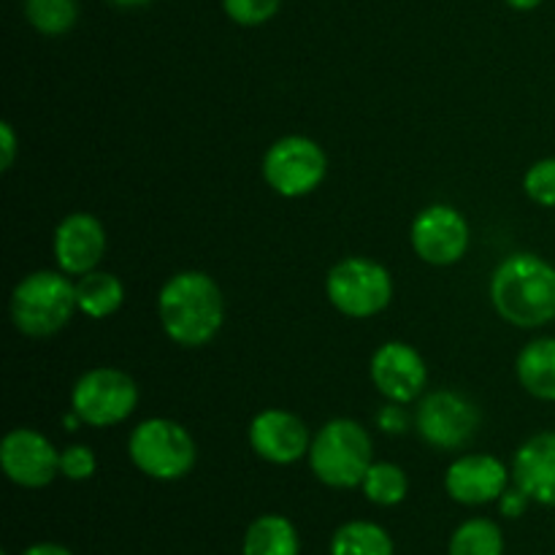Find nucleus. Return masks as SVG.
Returning <instances> with one entry per match:
<instances>
[{"mask_svg":"<svg viewBox=\"0 0 555 555\" xmlns=\"http://www.w3.org/2000/svg\"><path fill=\"white\" fill-rule=\"evenodd\" d=\"M509 472L493 455H464V459L453 461L444 475V491L453 502L466 504V507H477V504H491L502 499L507 491Z\"/></svg>","mask_w":555,"mask_h":555,"instance_id":"obj_15","label":"nucleus"},{"mask_svg":"<svg viewBox=\"0 0 555 555\" xmlns=\"http://www.w3.org/2000/svg\"><path fill=\"white\" fill-rule=\"evenodd\" d=\"M448 555H504V534L493 520L472 518L453 531Z\"/></svg>","mask_w":555,"mask_h":555,"instance_id":"obj_21","label":"nucleus"},{"mask_svg":"<svg viewBox=\"0 0 555 555\" xmlns=\"http://www.w3.org/2000/svg\"><path fill=\"white\" fill-rule=\"evenodd\" d=\"M244 555H301L296 526L282 515H260L244 534Z\"/></svg>","mask_w":555,"mask_h":555,"instance_id":"obj_18","label":"nucleus"},{"mask_svg":"<svg viewBox=\"0 0 555 555\" xmlns=\"http://www.w3.org/2000/svg\"><path fill=\"white\" fill-rule=\"evenodd\" d=\"M412 249L431 266L459 263L469 247V225L464 215L448 204L426 206L412 222Z\"/></svg>","mask_w":555,"mask_h":555,"instance_id":"obj_10","label":"nucleus"},{"mask_svg":"<svg viewBox=\"0 0 555 555\" xmlns=\"http://www.w3.org/2000/svg\"><path fill=\"white\" fill-rule=\"evenodd\" d=\"M249 444L263 461L287 466L301 461L309 453L307 423L285 410H263L249 423Z\"/></svg>","mask_w":555,"mask_h":555,"instance_id":"obj_13","label":"nucleus"},{"mask_svg":"<svg viewBox=\"0 0 555 555\" xmlns=\"http://www.w3.org/2000/svg\"><path fill=\"white\" fill-rule=\"evenodd\" d=\"M157 312L168 339L179 347H204L222 328L225 301L209 274L182 271L163 285Z\"/></svg>","mask_w":555,"mask_h":555,"instance_id":"obj_2","label":"nucleus"},{"mask_svg":"<svg viewBox=\"0 0 555 555\" xmlns=\"http://www.w3.org/2000/svg\"><path fill=\"white\" fill-rule=\"evenodd\" d=\"M328 301L341 314L366 320L388 309L393 298V280L388 269L366 258H345L325 276Z\"/></svg>","mask_w":555,"mask_h":555,"instance_id":"obj_6","label":"nucleus"},{"mask_svg":"<svg viewBox=\"0 0 555 555\" xmlns=\"http://www.w3.org/2000/svg\"><path fill=\"white\" fill-rule=\"evenodd\" d=\"M369 374H372V383L377 385L379 393L396 404L415 401L428 383L426 361L415 347L404 345V341H385L374 352Z\"/></svg>","mask_w":555,"mask_h":555,"instance_id":"obj_12","label":"nucleus"},{"mask_svg":"<svg viewBox=\"0 0 555 555\" xmlns=\"http://www.w3.org/2000/svg\"><path fill=\"white\" fill-rule=\"evenodd\" d=\"M25 16L41 36H63L79 20L76 0H25Z\"/></svg>","mask_w":555,"mask_h":555,"instance_id":"obj_23","label":"nucleus"},{"mask_svg":"<svg viewBox=\"0 0 555 555\" xmlns=\"http://www.w3.org/2000/svg\"><path fill=\"white\" fill-rule=\"evenodd\" d=\"M106 255V231L101 220L87 211H74L54 231V260L68 276H85L95 271Z\"/></svg>","mask_w":555,"mask_h":555,"instance_id":"obj_14","label":"nucleus"},{"mask_svg":"<svg viewBox=\"0 0 555 555\" xmlns=\"http://www.w3.org/2000/svg\"><path fill=\"white\" fill-rule=\"evenodd\" d=\"M415 428L423 442L437 450H459L472 442L480 428V412L466 396L455 390H437L426 396L415 412Z\"/></svg>","mask_w":555,"mask_h":555,"instance_id":"obj_9","label":"nucleus"},{"mask_svg":"<svg viewBox=\"0 0 555 555\" xmlns=\"http://www.w3.org/2000/svg\"><path fill=\"white\" fill-rule=\"evenodd\" d=\"M363 493L369 502L379 504V507H396L410 493V480H406L404 469L396 464H372L366 477L361 482Z\"/></svg>","mask_w":555,"mask_h":555,"instance_id":"obj_22","label":"nucleus"},{"mask_svg":"<svg viewBox=\"0 0 555 555\" xmlns=\"http://www.w3.org/2000/svg\"><path fill=\"white\" fill-rule=\"evenodd\" d=\"M491 304L515 328H542L555 320V266L540 255L515 253L491 276Z\"/></svg>","mask_w":555,"mask_h":555,"instance_id":"obj_1","label":"nucleus"},{"mask_svg":"<svg viewBox=\"0 0 555 555\" xmlns=\"http://www.w3.org/2000/svg\"><path fill=\"white\" fill-rule=\"evenodd\" d=\"M76 309V285L63 271H33L11 293V320L33 339L63 331Z\"/></svg>","mask_w":555,"mask_h":555,"instance_id":"obj_3","label":"nucleus"},{"mask_svg":"<svg viewBox=\"0 0 555 555\" xmlns=\"http://www.w3.org/2000/svg\"><path fill=\"white\" fill-rule=\"evenodd\" d=\"M524 190L534 204L555 206V157L537 160L534 166L526 171Z\"/></svg>","mask_w":555,"mask_h":555,"instance_id":"obj_25","label":"nucleus"},{"mask_svg":"<svg viewBox=\"0 0 555 555\" xmlns=\"http://www.w3.org/2000/svg\"><path fill=\"white\" fill-rule=\"evenodd\" d=\"M529 502L531 499L526 496L518 486H515V488H507V491L502 493V499H499V509H502L504 518H520V515L529 509Z\"/></svg>","mask_w":555,"mask_h":555,"instance_id":"obj_27","label":"nucleus"},{"mask_svg":"<svg viewBox=\"0 0 555 555\" xmlns=\"http://www.w3.org/2000/svg\"><path fill=\"white\" fill-rule=\"evenodd\" d=\"M128 455L135 469L152 480H179L190 475L198 459L195 439L184 426L168 417H152L139 423L128 439Z\"/></svg>","mask_w":555,"mask_h":555,"instance_id":"obj_5","label":"nucleus"},{"mask_svg":"<svg viewBox=\"0 0 555 555\" xmlns=\"http://www.w3.org/2000/svg\"><path fill=\"white\" fill-rule=\"evenodd\" d=\"M513 480L531 502L555 507V431H542L520 444L513 461Z\"/></svg>","mask_w":555,"mask_h":555,"instance_id":"obj_16","label":"nucleus"},{"mask_svg":"<svg viewBox=\"0 0 555 555\" xmlns=\"http://www.w3.org/2000/svg\"><path fill=\"white\" fill-rule=\"evenodd\" d=\"M0 466L22 488H43L60 475V453L36 428H14L0 442Z\"/></svg>","mask_w":555,"mask_h":555,"instance_id":"obj_11","label":"nucleus"},{"mask_svg":"<svg viewBox=\"0 0 555 555\" xmlns=\"http://www.w3.org/2000/svg\"><path fill=\"white\" fill-rule=\"evenodd\" d=\"M520 385L540 401H555V336L529 341L515 361Z\"/></svg>","mask_w":555,"mask_h":555,"instance_id":"obj_17","label":"nucleus"},{"mask_svg":"<svg viewBox=\"0 0 555 555\" xmlns=\"http://www.w3.org/2000/svg\"><path fill=\"white\" fill-rule=\"evenodd\" d=\"M328 157L318 141L307 135H285L263 155V179L282 198H301L323 184Z\"/></svg>","mask_w":555,"mask_h":555,"instance_id":"obj_8","label":"nucleus"},{"mask_svg":"<svg viewBox=\"0 0 555 555\" xmlns=\"http://www.w3.org/2000/svg\"><path fill=\"white\" fill-rule=\"evenodd\" d=\"M108 3L119 5V9H139V5H146L150 0H108Z\"/></svg>","mask_w":555,"mask_h":555,"instance_id":"obj_32","label":"nucleus"},{"mask_svg":"<svg viewBox=\"0 0 555 555\" xmlns=\"http://www.w3.org/2000/svg\"><path fill=\"white\" fill-rule=\"evenodd\" d=\"M377 423L383 431H390V434H404L406 431V412L401 410L396 401H390L388 406H383V410L377 412Z\"/></svg>","mask_w":555,"mask_h":555,"instance_id":"obj_28","label":"nucleus"},{"mask_svg":"<svg viewBox=\"0 0 555 555\" xmlns=\"http://www.w3.org/2000/svg\"><path fill=\"white\" fill-rule=\"evenodd\" d=\"M139 404V388L133 377L119 369H90L76 379L70 390V410L79 415L81 423L95 428L117 426L128 421Z\"/></svg>","mask_w":555,"mask_h":555,"instance_id":"obj_7","label":"nucleus"},{"mask_svg":"<svg viewBox=\"0 0 555 555\" xmlns=\"http://www.w3.org/2000/svg\"><path fill=\"white\" fill-rule=\"evenodd\" d=\"M95 453L85 444H70L60 453V475L68 477V480L81 482V480H90L95 475Z\"/></svg>","mask_w":555,"mask_h":555,"instance_id":"obj_26","label":"nucleus"},{"mask_svg":"<svg viewBox=\"0 0 555 555\" xmlns=\"http://www.w3.org/2000/svg\"><path fill=\"white\" fill-rule=\"evenodd\" d=\"M125 287L108 271H90V274L79 276L76 282V304L79 312L92 320H106L122 307Z\"/></svg>","mask_w":555,"mask_h":555,"instance_id":"obj_19","label":"nucleus"},{"mask_svg":"<svg viewBox=\"0 0 555 555\" xmlns=\"http://www.w3.org/2000/svg\"><path fill=\"white\" fill-rule=\"evenodd\" d=\"M22 555H74V553L63 545H54V542H38V545H30Z\"/></svg>","mask_w":555,"mask_h":555,"instance_id":"obj_30","label":"nucleus"},{"mask_svg":"<svg viewBox=\"0 0 555 555\" xmlns=\"http://www.w3.org/2000/svg\"><path fill=\"white\" fill-rule=\"evenodd\" d=\"M504 3L515 11H534L542 0H504Z\"/></svg>","mask_w":555,"mask_h":555,"instance_id":"obj_31","label":"nucleus"},{"mask_svg":"<svg viewBox=\"0 0 555 555\" xmlns=\"http://www.w3.org/2000/svg\"><path fill=\"white\" fill-rule=\"evenodd\" d=\"M16 157V133L11 122H0V168L9 171Z\"/></svg>","mask_w":555,"mask_h":555,"instance_id":"obj_29","label":"nucleus"},{"mask_svg":"<svg viewBox=\"0 0 555 555\" xmlns=\"http://www.w3.org/2000/svg\"><path fill=\"white\" fill-rule=\"evenodd\" d=\"M331 555H393L388 531L369 520H350L339 526L331 540Z\"/></svg>","mask_w":555,"mask_h":555,"instance_id":"obj_20","label":"nucleus"},{"mask_svg":"<svg viewBox=\"0 0 555 555\" xmlns=\"http://www.w3.org/2000/svg\"><path fill=\"white\" fill-rule=\"evenodd\" d=\"M309 466L328 488H356L372 466V437L347 417L325 423L309 448Z\"/></svg>","mask_w":555,"mask_h":555,"instance_id":"obj_4","label":"nucleus"},{"mask_svg":"<svg viewBox=\"0 0 555 555\" xmlns=\"http://www.w3.org/2000/svg\"><path fill=\"white\" fill-rule=\"evenodd\" d=\"M228 20L242 27H258L274 20L282 9V0H222Z\"/></svg>","mask_w":555,"mask_h":555,"instance_id":"obj_24","label":"nucleus"}]
</instances>
